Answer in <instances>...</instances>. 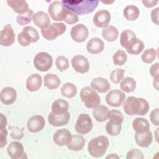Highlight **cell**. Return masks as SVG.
Returning <instances> with one entry per match:
<instances>
[{
    "instance_id": "obj_1",
    "label": "cell",
    "mask_w": 159,
    "mask_h": 159,
    "mask_svg": "<svg viewBox=\"0 0 159 159\" xmlns=\"http://www.w3.org/2000/svg\"><path fill=\"white\" fill-rule=\"evenodd\" d=\"M62 3L76 15H87L96 9L99 0H62Z\"/></svg>"
},
{
    "instance_id": "obj_2",
    "label": "cell",
    "mask_w": 159,
    "mask_h": 159,
    "mask_svg": "<svg viewBox=\"0 0 159 159\" xmlns=\"http://www.w3.org/2000/svg\"><path fill=\"white\" fill-rule=\"evenodd\" d=\"M123 107H124V112L130 116L133 115L144 116L149 111V104L146 99L134 96L127 97L123 104Z\"/></svg>"
},
{
    "instance_id": "obj_3",
    "label": "cell",
    "mask_w": 159,
    "mask_h": 159,
    "mask_svg": "<svg viewBox=\"0 0 159 159\" xmlns=\"http://www.w3.org/2000/svg\"><path fill=\"white\" fill-rule=\"evenodd\" d=\"M109 140L106 138V136H98L91 139L87 146L89 154L94 158H99L105 155L107 148H108Z\"/></svg>"
},
{
    "instance_id": "obj_4",
    "label": "cell",
    "mask_w": 159,
    "mask_h": 159,
    "mask_svg": "<svg viewBox=\"0 0 159 159\" xmlns=\"http://www.w3.org/2000/svg\"><path fill=\"white\" fill-rule=\"evenodd\" d=\"M108 123L105 126L106 133H108L111 136H117L122 130V124L124 122V117L122 113L117 109H112L109 111Z\"/></svg>"
},
{
    "instance_id": "obj_5",
    "label": "cell",
    "mask_w": 159,
    "mask_h": 159,
    "mask_svg": "<svg viewBox=\"0 0 159 159\" xmlns=\"http://www.w3.org/2000/svg\"><path fill=\"white\" fill-rule=\"evenodd\" d=\"M80 96L82 102L84 103L86 108H94L97 105L101 104V97L97 94V92L92 87H84L81 89Z\"/></svg>"
},
{
    "instance_id": "obj_6",
    "label": "cell",
    "mask_w": 159,
    "mask_h": 159,
    "mask_svg": "<svg viewBox=\"0 0 159 159\" xmlns=\"http://www.w3.org/2000/svg\"><path fill=\"white\" fill-rule=\"evenodd\" d=\"M66 31V25L62 22H55L53 25H50L49 27L41 29V34L45 40L53 41L57 37L62 35Z\"/></svg>"
},
{
    "instance_id": "obj_7",
    "label": "cell",
    "mask_w": 159,
    "mask_h": 159,
    "mask_svg": "<svg viewBox=\"0 0 159 159\" xmlns=\"http://www.w3.org/2000/svg\"><path fill=\"white\" fill-rule=\"evenodd\" d=\"M70 10L64 7L62 1H53L49 6V15L54 21H64Z\"/></svg>"
},
{
    "instance_id": "obj_8",
    "label": "cell",
    "mask_w": 159,
    "mask_h": 159,
    "mask_svg": "<svg viewBox=\"0 0 159 159\" xmlns=\"http://www.w3.org/2000/svg\"><path fill=\"white\" fill-rule=\"evenodd\" d=\"M33 64H34L35 69L41 72H45L49 71L53 65V59L52 57L47 52H40L34 57L33 60Z\"/></svg>"
},
{
    "instance_id": "obj_9",
    "label": "cell",
    "mask_w": 159,
    "mask_h": 159,
    "mask_svg": "<svg viewBox=\"0 0 159 159\" xmlns=\"http://www.w3.org/2000/svg\"><path fill=\"white\" fill-rule=\"evenodd\" d=\"M93 128V122L92 118L87 114H81L76 119V124H75V130L76 133L81 135L89 134Z\"/></svg>"
},
{
    "instance_id": "obj_10",
    "label": "cell",
    "mask_w": 159,
    "mask_h": 159,
    "mask_svg": "<svg viewBox=\"0 0 159 159\" xmlns=\"http://www.w3.org/2000/svg\"><path fill=\"white\" fill-rule=\"evenodd\" d=\"M125 99H126V95H125V92H123L122 89L109 91L106 94V97H105V101H106L107 104L113 107L123 106Z\"/></svg>"
},
{
    "instance_id": "obj_11",
    "label": "cell",
    "mask_w": 159,
    "mask_h": 159,
    "mask_svg": "<svg viewBox=\"0 0 159 159\" xmlns=\"http://www.w3.org/2000/svg\"><path fill=\"white\" fill-rule=\"evenodd\" d=\"M71 65L77 73L84 74L87 73L89 70V62L84 55H75L71 61Z\"/></svg>"
},
{
    "instance_id": "obj_12",
    "label": "cell",
    "mask_w": 159,
    "mask_h": 159,
    "mask_svg": "<svg viewBox=\"0 0 159 159\" xmlns=\"http://www.w3.org/2000/svg\"><path fill=\"white\" fill-rule=\"evenodd\" d=\"M7 152L9 155L10 158L12 159H25L28 158L27 154L25 152V148H23L22 144L20 142H12L10 143L8 146Z\"/></svg>"
},
{
    "instance_id": "obj_13",
    "label": "cell",
    "mask_w": 159,
    "mask_h": 159,
    "mask_svg": "<svg viewBox=\"0 0 159 159\" xmlns=\"http://www.w3.org/2000/svg\"><path fill=\"white\" fill-rule=\"evenodd\" d=\"M16 40V34L12 27L10 25H7L0 31V45L2 47H10L13 44Z\"/></svg>"
},
{
    "instance_id": "obj_14",
    "label": "cell",
    "mask_w": 159,
    "mask_h": 159,
    "mask_svg": "<svg viewBox=\"0 0 159 159\" xmlns=\"http://www.w3.org/2000/svg\"><path fill=\"white\" fill-rule=\"evenodd\" d=\"M89 37V29L85 25H76L71 29V38L75 42H84Z\"/></svg>"
},
{
    "instance_id": "obj_15",
    "label": "cell",
    "mask_w": 159,
    "mask_h": 159,
    "mask_svg": "<svg viewBox=\"0 0 159 159\" xmlns=\"http://www.w3.org/2000/svg\"><path fill=\"white\" fill-rule=\"evenodd\" d=\"M111 22V13L107 10H99L94 15L93 23L97 28H106Z\"/></svg>"
},
{
    "instance_id": "obj_16",
    "label": "cell",
    "mask_w": 159,
    "mask_h": 159,
    "mask_svg": "<svg viewBox=\"0 0 159 159\" xmlns=\"http://www.w3.org/2000/svg\"><path fill=\"white\" fill-rule=\"evenodd\" d=\"M45 120L41 115H34V116L30 117L28 120V130L30 133H39L44 128Z\"/></svg>"
},
{
    "instance_id": "obj_17",
    "label": "cell",
    "mask_w": 159,
    "mask_h": 159,
    "mask_svg": "<svg viewBox=\"0 0 159 159\" xmlns=\"http://www.w3.org/2000/svg\"><path fill=\"white\" fill-rule=\"evenodd\" d=\"M70 118H71V116H70L69 112L64 113V114H55V113L51 112L49 114V117H48L50 124L55 127L64 126V125L69 124Z\"/></svg>"
},
{
    "instance_id": "obj_18",
    "label": "cell",
    "mask_w": 159,
    "mask_h": 159,
    "mask_svg": "<svg viewBox=\"0 0 159 159\" xmlns=\"http://www.w3.org/2000/svg\"><path fill=\"white\" fill-rule=\"evenodd\" d=\"M17 99V92L12 87H5L0 92V102L5 105H11Z\"/></svg>"
},
{
    "instance_id": "obj_19",
    "label": "cell",
    "mask_w": 159,
    "mask_h": 159,
    "mask_svg": "<svg viewBox=\"0 0 159 159\" xmlns=\"http://www.w3.org/2000/svg\"><path fill=\"white\" fill-rule=\"evenodd\" d=\"M71 137L72 135L67 129H59L53 135V142L57 146H67V144L71 140Z\"/></svg>"
},
{
    "instance_id": "obj_20",
    "label": "cell",
    "mask_w": 159,
    "mask_h": 159,
    "mask_svg": "<svg viewBox=\"0 0 159 159\" xmlns=\"http://www.w3.org/2000/svg\"><path fill=\"white\" fill-rule=\"evenodd\" d=\"M144 48H145L144 42H143L140 39H138L137 37H135L129 41L128 44L126 45L125 49H126L127 53H129V54L137 55V54H139V53L143 52Z\"/></svg>"
},
{
    "instance_id": "obj_21",
    "label": "cell",
    "mask_w": 159,
    "mask_h": 159,
    "mask_svg": "<svg viewBox=\"0 0 159 159\" xmlns=\"http://www.w3.org/2000/svg\"><path fill=\"white\" fill-rule=\"evenodd\" d=\"M104 42H103L102 39L99 38H92L89 40L86 44V50L89 51V53H92V54H98V53L103 52L104 50Z\"/></svg>"
},
{
    "instance_id": "obj_22",
    "label": "cell",
    "mask_w": 159,
    "mask_h": 159,
    "mask_svg": "<svg viewBox=\"0 0 159 159\" xmlns=\"http://www.w3.org/2000/svg\"><path fill=\"white\" fill-rule=\"evenodd\" d=\"M7 3L18 15L25 13L29 10V5L27 0H7Z\"/></svg>"
},
{
    "instance_id": "obj_23",
    "label": "cell",
    "mask_w": 159,
    "mask_h": 159,
    "mask_svg": "<svg viewBox=\"0 0 159 159\" xmlns=\"http://www.w3.org/2000/svg\"><path fill=\"white\" fill-rule=\"evenodd\" d=\"M33 22L40 29H44V28L49 27L51 25V18L48 13L43 12V11H38L33 16Z\"/></svg>"
},
{
    "instance_id": "obj_24",
    "label": "cell",
    "mask_w": 159,
    "mask_h": 159,
    "mask_svg": "<svg viewBox=\"0 0 159 159\" xmlns=\"http://www.w3.org/2000/svg\"><path fill=\"white\" fill-rule=\"evenodd\" d=\"M42 77L40 76L39 74H31L27 79V83L25 86L27 89L30 92H37L38 89H40V87L42 86Z\"/></svg>"
},
{
    "instance_id": "obj_25",
    "label": "cell",
    "mask_w": 159,
    "mask_h": 159,
    "mask_svg": "<svg viewBox=\"0 0 159 159\" xmlns=\"http://www.w3.org/2000/svg\"><path fill=\"white\" fill-rule=\"evenodd\" d=\"M91 87L98 93H106L111 89V84L107 80L103 79V77H95L91 82Z\"/></svg>"
},
{
    "instance_id": "obj_26",
    "label": "cell",
    "mask_w": 159,
    "mask_h": 159,
    "mask_svg": "<svg viewBox=\"0 0 159 159\" xmlns=\"http://www.w3.org/2000/svg\"><path fill=\"white\" fill-rule=\"evenodd\" d=\"M135 142L140 147H148L152 143V133L150 130L145 133H136Z\"/></svg>"
},
{
    "instance_id": "obj_27",
    "label": "cell",
    "mask_w": 159,
    "mask_h": 159,
    "mask_svg": "<svg viewBox=\"0 0 159 159\" xmlns=\"http://www.w3.org/2000/svg\"><path fill=\"white\" fill-rule=\"evenodd\" d=\"M85 145V139L84 137L81 134L79 135H73L71 137V140L67 144V148L69 150H73V152H79V150H82L83 147Z\"/></svg>"
},
{
    "instance_id": "obj_28",
    "label": "cell",
    "mask_w": 159,
    "mask_h": 159,
    "mask_svg": "<svg viewBox=\"0 0 159 159\" xmlns=\"http://www.w3.org/2000/svg\"><path fill=\"white\" fill-rule=\"evenodd\" d=\"M93 116L97 122H106V119H108L109 117V109L104 105L99 104L93 109Z\"/></svg>"
},
{
    "instance_id": "obj_29",
    "label": "cell",
    "mask_w": 159,
    "mask_h": 159,
    "mask_svg": "<svg viewBox=\"0 0 159 159\" xmlns=\"http://www.w3.org/2000/svg\"><path fill=\"white\" fill-rule=\"evenodd\" d=\"M133 128L136 133H145L148 132L150 126H149V122L144 117H138L133 122Z\"/></svg>"
},
{
    "instance_id": "obj_30",
    "label": "cell",
    "mask_w": 159,
    "mask_h": 159,
    "mask_svg": "<svg viewBox=\"0 0 159 159\" xmlns=\"http://www.w3.org/2000/svg\"><path fill=\"white\" fill-rule=\"evenodd\" d=\"M102 35L106 41H108V42H114L115 40L118 38L119 32H118V30H117V28H115L114 25H108V27L103 29Z\"/></svg>"
},
{
    "instance_id": "obj_31",
    "label": "cell",
    "mask_w": 159,
    "mask_h": 159,
    "mask_svg": "<svg viewBox=\"0 0 159 159\" xmlns=\"http://www.w3.org/2000/svg\"><path fill=\"white\" fill-rule=\"evenodd\" d=\"M43 82H44V86H47L49 89H55L61 85V80L59 79V76L51 73L45 75Z\"/></svg>"
},
{
    "instance_id": "obj_32",
    "label": "cell",
    "mask_w": 159,
    "mask_h": 159,
    "mask_svg": "<svg viewBox=\"0 0 159 159\" xmlns=\"http://www.w3.org/2000/svg\"><path fill=\"white\" fill-rule=\"evenodd\" d=\"M52 112L55 114H64L69 112V103L65 99H57L52 104Z\"/></svg>"
},
{
    "instance_id": "obj_33",
    "label": "cell",
    "mask_w": 159,
    "mask_h": 159,
    "mask_svg": "<svg viewBox=\"0 0 159 159\" xmlns=\"http://www.w3.org/2000/svg\"><path fill=\"white\" fill-rule=\"evenodd\" d=\"M123 13L128 21H135L139 17V9L136 6H127L126 8H124Z\"/></svg>"
},
{
    "instance_id": "obj_34",
    "label": "cell",
    "mask_w": 159,
    "mask_h": 159,
    "mask_svg": "<svg viewBox=\"0 0 159 159\" xmlns=\"http://www.w3.org/2000/svg\"><path fill=\"white\" fill-rule=\"evenodd\" d=\"M77 89L73 83H65L62 85V89H61V94L63 97H67V98H72L76 95Z\"/></svg>"
},
{
    "instance_id": "obj_35",
    "label": "cell",
    "mask_w": 159,
    "mask_h": 159,
    "mask_svg": "<svg viewBox=\"0 0 159 159\" xmlns=\"http://www.w3.org/2000/svg\"><path fill=\"white\" fill-rule=\"evenodd\" d=\"M136 89V81L133 77H125L120 82V89L125 93L134 92Z\"/></svg>"
},
{
    "instance_id": "obj_36",
    "label": "cell",
    "mask_w": 159,
    "mask_h": 159,
    "mask_svg": "<svg viewBox=\"0 0 159 159\" xmlns=\"http://www.w3.org/2000/svg\"><path fill=\"white\" fill-rule=\"evenodd\" d=\"M33 16H34L33 11L29 9L25 13H22V15L18 16L17 22L21 25H29L31 21H33Z\"/></svg>"
},
{
    "instance_id": "obj_37",
    "label": "cell",
    "mask_w": 159,
    "mask_h": 159,
    "mask_svg": "<svg viewBox=\"0 0 159 159\" xmlns=\"http://www.w3.org/2000/svg\"><path fill=\"white\" fill-rule=\"evenodd\" d=\"M113 61H114V64L118 65V66H122L127 61V53L125 52L124 50H118V51L113 55Z\"/></svg>"
},
{
    "instance_id": "obj_38",
    "label": "cell",
    "mask_w": 159,
    "mask_h": 159,
    "mask_svg": "<svg viewBox=\"0 0 159 159\" xmlns=\"http://www.w3.org/2000/svg\"><path fill=\"white\" fill-rule=\"evenodd\" d=\"M157 57V51L155 49H147L142 53V61L145 63H152Z\"/></svg>"
},
{
    "instance_id": "obj_39",
    "label": "cell",
    "mask_w": 159,
    "mask_h": 159,
    "mask_svg": "<svg viewBox=\"0 0 159 159\" xmlns=\"http://www.w3.org/2000/svg\"><path fill=\"white\" fill-rule=\"evenodd\" d=\"M135 37H136V34L133 32L132 30H125V31H123L122 34H120V45L123 48H126V45L128 44L129 41Z\"/></svg>"
},
{
    "instance_id": "obj_40",
    "label": "cell",
    "mask_w": 159,
    "mask_h": 159,
    "mask_svg": "<svg viewBox=\"0 0 159 159\" xmlns=\"http://www.w3.org/2000/svg\"><path fill=\"white\" fill-rule=\"evenodd\" d=\"M124 73L125 71L122 69H116L114 70L112 73H111V81H112L114 84H118V83H120L123 81V79H124Z\"/></svg>"
},
{
    "instance_id": "obj_41",
    "label": "cell",
    "mask_w": 159,
    "mask_h": 159,
    "mask_svg": "<svg viewBox=\"0 0 159 159\" xmlns=\"http://www.w3.org/2000/svg\"><path fill=\"white\" fill-rule=\"evenodd\" d=\"M55 66H57V70H60L61 72L67 70L70 66V62H69V60H67V57H63V55L57 57V60H55Z\"/></svg>"
},
{
    "instance_id": "obj_42",
    "label": "cell",
    "mask_w": 159,
    "mask_h": 159,
    "mask_svg": "<svg viewBox=\"0 0 159 159\" xmlns=\"http://www.w3.org/2000/svg\"><path fill=\"white\" fill-rule=\"evenodd\" d=\"M18 42H19L20 45H22V47H28L30 43L32 42V39L29 37V34L27 32L22 31V32L19 33V35H18Z\"/></svg>"
},
{
    "instance_id": "obj_43",
    "label": "cell",
    "mask_w": 159,
    "mask_h": 159,
    "mask_svg": "<svg viewBox=\"0 0 159 159\" xmlns=\"http://www.w3.org/2000/svg\"><path fill=\"white\" fill-rule=\"evenodd\" d=\"M9 129H10V136L12 137L13 139H20L23 137V129L22 128H18V127H15V126H9Z\"/></svg>"
},
{
    "instance_id": "obj_44",
    "label": "cell",
    "mask_w": 159,
    "mask_h": 159,
    "mask_svg": "<svg viewBox=\"0 0 159 159\" xmlns=\"http://www.w3.org/2000/svg\"><path fill=\"white\" fill-rule=\"evenodd\" d=\"M22 31H25V32H27L28 34H29V37L32 39V42H37L38 40H39L40 35H39V33H38V31L34 29V28H32V27H23Z\"/></svg>"
},
{
    "instance_id": "obj_45",
    "label": "cell",
    "mask_w": 159,
    "mask_h": 159,
    "mask_svg": "<svg viewBox=\"0 0 159 159\" xmlns=\"http://www.w3.org/2000/svg\"><path fill=\"white\" fill-rule=\"evenodd\" d=\"M77 21H79V15H76L75 12H73V11L70 10L66 18L64 19V22L67 23V25H74Z\"/></svg>"
},
{
    "instance_id": "obj_46",
    "label": "cell",
    "mask_w": 159,
    "mask_h": 159,
    "mask_svg": "<svg viewBox=\"0 0 159 159\" xmlns=\"http://www.w3.org/2000/svg\"><path fill=\"white\" fill-rule=\"evenodd\" d=\"M127 159H143L144 158V155L140 150L138 149H133V150H129V152L126 156Z\"/></svg>"
},
{
    "instance_id": "obj_47",
    "label": "cell",
    "mask_w": 159,
    "mask_h": 159,
    "mask_svg": "<svg viewBox=\"0 0 159 159\" xmlns=\"http://www.w3.org/2000/svg\"><path fill=\"white\" fill-rule=\"evenodd\" d=\"M7 137H8V129L0 128V148H2L7 145Z\"/></svg>"
},
{
    "instance_id": "obj_48",
    "label": "cell",
    "mask_w": 159,
    "mask_h": 159,
    "mask_svg": "<svg viewBox=\"0 0 159 159\" xmlns=\"http://www.w3.org/2000/svg\"><path fill=\"white\" fill-rule=\"evenodd\" d=\"M150 122L155 126H159V108H155L150 113Z\"/></svg>"
},
{
    "instance_id": "obj_49",
    "label": "cell",
    "mask_w": 159,
    "mask_h": 159,
    "mask_svg": "<svg viewBox=\"0 0 159 159\" xmlns=\"http://www.w3.org/2000/svg\"><path fill=\"white\" fill-rule=\"evenodd\" d=\"M150 18H152V21L155 23V25H159V7H157L152 10Z\"/></svg>"
},
{
    "instance_id": "obj_50",
    "label": "cell",
    "mask_w": 159,
    "mask_h": 159,
    "mask_svg": "<svg viewBox=\"0 0 159 159\" xmlns=\"http://www.w3.org/2000/svg\"><path fill=\"white\" fill-rule=\"evenodd\" d=\"M149 73L152 77L156 76V75L159 74V63H155V64L152 65L150 70H149Z\"/></svg>"
},
{
    "instance_id": "obj_51",
    "label": "cell",
    "mask_w": 159,
    "mask_h": 159,
    "mask_svg": "<svg viewBox=\"0 0 159 159\" xmlns=\"http://www.w3.org/2000/svg\"><path fill=\"white\" fill-rule=\"evenodd\" d=\"M142 1L146 8H154L158 3V0H142Z\"/></svg>"
},
{
    "instance_id": "obj_52",
    "label": "cell",
    "mask_w": 159,
    "mask_h": 159,
    "mask_svg": "<svg viewBox=\"0 0 159 159\" xmlns=\"http://www.w3.org/2000/svg\"><path fill=\"white\" fill-rule=\"evenodd\" d=\"M5 127H7V118L2 113H0V128H5Z\"/></svg>"
},
{
    "instance_id": "obj_53",
    "label": "cell",
    "mask_w": 159,
    "mask_h": 159,
    "mask_svg": "<svg viewBox=\"0 0 159 159\" xmlns=\"http://www.w3.org/2000/svg\"><path fill=\"white\" fill-rule=\"evenodd\" d=\"M152 85H154V87L157 89V91H159V74H158V75H156V76H154Z\"/></svg>"
},
{
    "instance_id": "obj_54",
    "label": "cell",
    "mask_w": 159,
    "mask_h": 159,
    "mask_svg": "<svg viewBox=\"0 0 159 159\" xmlns=\"http://www.w3.org/2000/svg\"><path fill=\"white\" fill-rule=\"evenodd\" d=\"M99 1L104 5H113L115 2V0H99Z\"/></svg>"
},
{
    "instance_id": "obj_55",
    "label": "cell",
    "mask_w": 159,
    "mask_h": 159,
    "mask_svg": "<svg viewBox=\"0 0 159 159\" xmlns=\"http://www.w3.org/2000/svg\"><path fill=\"white\" fill-rule=\"evenodd\" d=\"M154 135H155V139H156V142L159 144V128H157L156 130H155Z\"/></svg>"
},
{
    "instance_id": "obj_56",
    "label": "cell",
    "mask_w": 159,
    "mask_h": 159,
    "mask_svg": "<svg viewBox=\"0 0 159 159\" xmlns=\"http://www.w3.org/2000/svg\"><path fill=\"white\" fill-rule=\"evenodd\" d=\"M107 158H118V156L117 155H109V156H107Z\"/></svg>"
},
{
    "instance_id": "obj_57",
    "label": "cell",
    "mask_w": 159,
    "mask_h": 159,
    "mask_svg": "<svg viewBox=\"0 0 159 159\" xmlns=\"http://www.w3.org/2000/svg\"><path fill=\"white\" fill-rule=\"evenodd\" d=\"M154 158H155V159L159 158V152H158V154H156V155H155V156H154Z\"/></svg>"
},
{
    "instance_id": "obj_58",
    "label": "cell",
    "mask_w": 159,
    "mask_h": 159,
    "mask_svg": "<svg viewBox=\"0 0 159 159\" xmlns=\"http://www.w3.org/2000/svg\"><path fill=\"white\" fill-rule=\"evenodd\" d=\"M157 57H158V60H159V48H158V50H157Z\"/></svg>"
}]
</instances>
